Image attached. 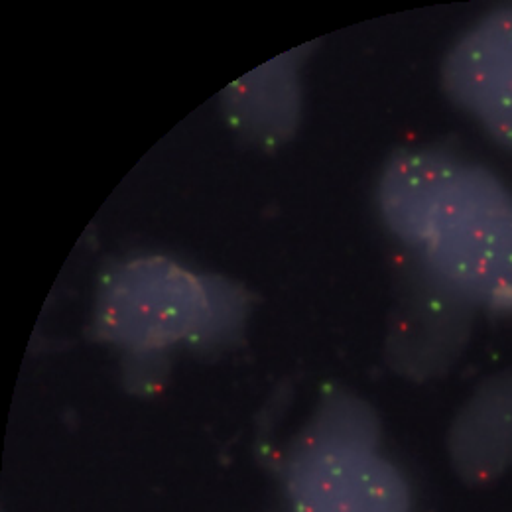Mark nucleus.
<instances>
[{
    "mask_svg": "<svg viewBox=\"0 0 512 512\" xmlns=\"http://www.w3.org/2000/svg\"><path fill=\"white\" fill-rule=\"evenodd\" d=\"M449 99L512 154V6L483 16L449 50Z\"/></svg>",
    "mask_w": 512,
    "mask_h": 512,
    "instance_id": "obj_3",
    "label": "nucleus"
},
{
    "mask_svg": "<svg viewBox=\"0 0 512 512\" xmlns=\"http://www.w3.org/2000/svg\"><path fill=\"white\" fill-rule=\"evenodd\" d=\"M288 512H412L404 471L384 453L375 424L355 400L321 408L292 448L286 473Z\"/></svg>",
    "mask_w": 512,
    "mask_h": 512,
    "instance_id": "obj_2",
    "label": "nucleus"
},
{
    "mask_svg": "<svg viewBox=\"0 0 512 512\" xmlns=\"http://www.w3.org/2000/svg\"><path fill=\"white\" fill-rule=\"evenodd\" d=\"M449 459L465 483L487 485L512 467V371L483 381L451 424Z\"/></svg>",
    "mask_w": 512,
    "mask_h": 512,
    "instance_id": "obj_4",
    "label": "nucleus"
},
{
    "mask_svg": "<svg viewBox=\"0 0 512 512\" xmlns=\"http://www.w3.org/2000/svg\"><path fill=\"white\" fill-rule=\"evenodd\" d=\"M408 247L473 312L512 314V192L487 168L459 160Z\"/></svg>",
    "mask_w": 512,
    "mask_h": 512,
    "instance_id": "obj_1",
    "label": "nucleus"
}]
</instances>
